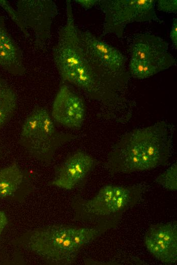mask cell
<instances>
[{"mask_svg":"<svg viewBox=\"0 0 177 265\" xmlns=\"http://www.w3.org/2000/svg\"><path fill=\"white\" fill-rule=\"evenodd\" d=\"M173 128L166 121L131 130L111 147L105 167L111 175L146 171L166 165L172 156Z\"/></svg>","mask_w":177,"mask_h":265,"instance_id":"cell-1","label":"cell"},{"mask_svg":"<svg viewBox=\"0 0 177 265\" xmlns=\"http://www.w3.org/2000/svg\"><path fill=\"white\" fill-rule=\"evenodd\" d=\"M117 225L114 223L91 227L51 225L27 230L15 240V244L47 263L70 265L75 262L83 247Z\"/></svg>","mask_w":177,"mask_h":265,"instance_id":"cell-2","label":"cell"},{"mask_svg":"<svg viewBox=\"0 0 177 265\" xmlns=\"http://www.w3.org/2000/svg\"><path fill=\"white\" fill-rule=\"evenodd\" d=\"M145 189L142 183L108 184L102 187L92 198L75 196L70 202L73 219L92 226L119 224L125 212L140 201Z\"/></svg>","mask_w":177,"mask_h":265,"instance_id":"cell-3","label":"cell"},{"mask_svg":"<svg viewBox=\"0 0 177 265\" xmlns=\"http://www.w3.org/2000/svg\"><path fill=\"white\" fill-rule=\"evenodd\" d=\"M76 137L75 135L58 130L48 111L38 107L25 119L19 143L33 158L43 164L49 165L57 150Z\"/></svg>","mask_w":177,"mask_h":265,"instance_id":"cell-4","label":"cell"},{"mask_svg":"<svg viewBox=\"0 0 177 265\" xmlns=\"http://www.w3.org/2000/svg\"><path fill=\"white\" fill-rule=\"evenodd\" d=\"M154 0H99L104 16L102 36L123 37L126 26L133 22H163L156 14Z\"/></svg>","mask_w":177,"mask_h":265,"instance_id":"cell-5","label":"cell"},{"mask_svg":"<svg viewBox=\"0 0 177 265\" xmlns=\"http://www.w3.org/2000/svg\"><path fill=\"white\" fill-rule=\"evenodd\" d=\"M16 10L26 29L31 30L36 47L46 50L53 20L58 14L55 3L52 0H19Z\"/></svg>","mask_w":177,"mask_h":265,"instance_id":"cell-6","label":"cell"},{"mask_svg":"<svg viewBox=\"0 0 177 265\" xmlns=\"http://www.w3.org/2000/svg\"><path fill=\"white\" fill-rule=\"evenodd\" d=\"M66 18L52 50L54 63L60 75L77 66L83 59L78 28L75 23L70 0L66 1Z\"/></svg>","mask_w":177,"mask_h":265,"instance_id":"cell-7","label":"cell"},{"mask_svg":"<svg viewBox=\"0 0 177 265\" xmlns=\"http://www.w3.org/2000/svg\"><path fill=\"white\" fill-rule=\"evenodd\" d=\"M78 32L83 57L90 63L115 73L129 74L125 68V58L118 49L88 30L83 31L78 29Z\"/></svg>","mask_w":177,"mask_h":265,"instance_id":"cell-8","label":"cell"},{"mask_svg":"<svg viewBox=\"0 0 177 265\" xmlns=\"http://www.w3.org/2000/svg\"><path fill=\"white\" fill-rule=\"evenodd\" d=\"M168 45L162 38L154 34H139L130 45V60L153 67L160 72L176 63L168 51Z\"/></svg>","mask_w":177,"mask_h":265,"instance_id":"cell-9","label":"cell"},{"mask_svg":"<svg viewBox=\"0 0 177 265\" xmlns=\"http://www.w3.org/2000/svg\"><path fill=\"white\" fill-rule=\"evenodd\" d=\"M143 241L148 251L158 260L168 265L177 261V223L176 221L151 225Z\"/></svg>","mask_w":177,"mask_h":265,"instance_id":"cell-10","label":"cell"},{"mask_svg":"<svg viewBox=\"0 0 177 265\" xmlns=\"http://www.w3.org/2000/svg\"><path fill=\"white\" fill-rule=\"evenodd\" d=\"M51 117L61 125L79 129L85 118V106L82 98L66 85L60 87L54 99Z\"/></svg>","mask_w":177,"mask_h":265,"instance_id":"cell-11","label":"cell"},{"mask_svg":"<svg viewBox=\"0 0 177 265\" xmlns=\"http://www.w3.org/2000/svg\"><path fill=\"white\" fill-rule=\"evenodd\" d=\"M96 165V161L91 155L77 151L58 167L51 184L63 189L72 190L84 180Z\"/></svg>","mask_w":177,"mask_h":265,"instance_id":"cell-12","label":"cell"},{"mask_svg":"<svg viewBox=\"0 0 177 265\" xmlns=\"http://www.w3.org/2000/svg\"><path fill=\"white\" fill-rule=\"evenodd\" d=\"M0 67L13 75L25 72L22 52L7 28L5 17L1 14Z\"/></svg>","mask_w":177,"mask_h":265,"instance_id":"cell-13","label":"cell"},{"mask_svg":"<svg viewBox=\"0 0 177 265\" xmlns=\"http://www.w3.org/2000/svg\"><path fill=\"white\" fill-rule=\"evenodd\" d=\"M17 106L15 91L5 78L0 76V128L14 116Z\"/></svg>","mask_w":177,"mask_h":265,"instance_id":"cell-14","label":"cell"},{"mask_svg":"<svg viewBox=\"0 0 177 265\" xmlns=\"http://www.w3.org/2000/svg\"><path fill=\"white\" fill-rule=\"evenodd\" d=\"M23 172L16 163L0 169V198L13 195L21 187Z\"/></svg>","mask_w":177,"mask_h":265,"instance_id":"cell-15","label":"cell"},{"mask_svg":"<svg viewBox=\"0 0 177 265\" xmlns=\"http://www.w3.org/2000/svg\"><path fill=\"white\" fill-rule=\"evenodd\" d=\"M155 181L163 189L176 191L177 190V163H173L163 173L158 175Z\"/></svg>","mask_w":177,"mask_h":265,"instance_id":"cell-16","label":"cell"},{"mask_svg":"<svg viewBox=\"0 0 177 265\" xmlns=\"http://www.w3.org/2000/svg\"><path fill=\"white\" fill-rule=\"evenodd\" d=\"M0 7L8 14L11 19L15 23L26 38H29L31 35L25 28L18 12L14 9L9 2L5 0H0Z\"/></svg>","mask_w":177,"mask_h":265,"instance_id":"cell-17","label":"cell"},{"mask_svg":"<svg viewBox=\"0 0 177 265\" xmlns=\"http://www.w3.org/2000/svg\"><path fill=\"white\" fill-rule=\"evenodd\" d=\"M158 10L168 13L177 12L176 0H158L156 2Z\"/></svg>","mask_w":177,"mask_h":265,"instance_id":"cell-18","label":"cell"},{"mask_svg":"<svg viewBox=\"0 0 177 265\" xmlns=\"http://www.w3.org/2000/svg\"><path fill=\"white\" fill-rule=\"evenodd\" d=\"M170 38L172 42L174 47L177 48V19L174 18L172 23L171 31L170 32Z\"/></svg>","mask_w":177,"mask_h":265,"instance_id":"cell-19","label":"cell"},{"mask_svg":"<svg viewBox=\"0 0 177 265\" xmlns=\"http://www.w3.org/2000/svg\"><path fill=\"white\" fill-rule=\"evenodd\" d=\"M99 0H76L75 2L81 6L86 10L98 5Z\"/></svg>","mask_w":177,"mask_h":265,"instance_id":"cell-20","label":"cell"},{"mask_svg":"<svg viewBox=\"0 0 177 265\" xmlns=\"http://www.w3.org/2000/svg\"><path fill=\"white\" fill-rule=\"evenodd\" d=\"M8 220L6 214L0 210V235L7 225Z\"/></svg>","mask_w":177,"mask_h":265,"instance_id":"cell-21","label":"cell"},{"mask_svg":"<svg viewBox=\"0 0 177 265\" xmlns=\"http://www.w3.org/2000/svg\"><path fill=\"white\" fill-rule=\"evenodd\" d=\"M4 155V150L3 146V144L0 140V157H2Z\"/></svg>","mask_w":177,"mask_h":265,"instance_id":"cell-22","label":"cell"}]
</instances>
